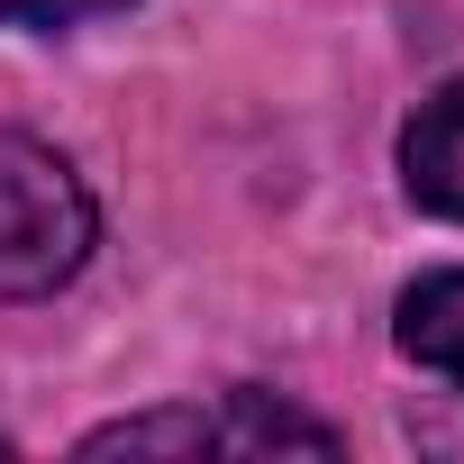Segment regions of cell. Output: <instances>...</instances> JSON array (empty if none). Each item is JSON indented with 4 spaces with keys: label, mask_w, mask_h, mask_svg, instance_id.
<instances>
[{
    "label": "cell",
    "mask_w": 464,
    "mask_h": 464,
    "mask_svg": "<svg viewBox=\"0 0 464 464\" xmlns=\"http://www.w3.org/2000/svg\"><path fill=\"white\" fill-rule=\"evenodd\" d=\"M92 256V191L73 164L19 128H0V301H37Z\"/></svg>",
    "instance_id": "6da1fadb"
},
{
    "label": "cell",
    "mask_w": 464,
    "mask_h": 464,
    "mask_svg": "<svg viewBox=\"0 0 464 464\" xmlns=\"http://www.w3.org/2000/svg\"><path fill=\"white\" fill-rule=\"evenodd\" d=\"M274 446L337 455V428L274 392H227L218 410H155V419H119L82 437V455H274Z\"/></svg>",
    "instance_id": "7a4b0ae2"
},
{
    "label": "cell",
    "mask_w": 464,
    "mask_h": 464,
    "mask_svg": "<svg viewBox=\"0 0 464 464\" xmlns=\"http://www.w3.org/2000/svg\"><path fill=\"white\" fill-rule=\"evenodd\" d=\"M401 182H410L419 209L464 218V82H446V92L410 119V137H401Z\"/></svg>",
    "instance_id": "3957f363"
},
{
    "label": "cell",
    "mask_w": 464,
    "mask_h": 464,
    "mask_svg": "<svg viewBox=\"0 0 464 464\" xmlns=\"http://www.w3.org/2000/svg\"><path fill=\"white\" fill-rule=\"evenodd\" d=\"M401 346H410L428 373L464 382V274H419V283L401 292Z\"/></svg>",
    "instance_id": "277c9868"
},
{
    "label": "cell",
    "mask_w": 464,
    "mask_h": 464,
    "mask_svg": "<svg viewBox=\"0 0 464 464\" xmlns=\"http://www.w3.org/2000/svg\"><path fill=\"white\" fill-rule=\"evenodd\" d=\"M128 0H0V28H73V19H110Z\"/></svg>",
    "instance_id": "5b68a950"
}]
</instances>
